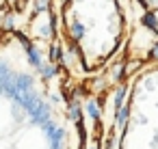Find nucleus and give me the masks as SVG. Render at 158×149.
Wrapping results in <instances>:
<instances>
[{
	"mask_svg": "<svg viewBox=\"0 0 158 149\" xmlns=\"http://www.w3.org/2000/svg\"><path fill=\"white\" fill-rule=\"evenodd\" d=\"M35 2H37V9H39V11H44V9H46V5H48V0H35Z\"/></svg>",
	"mask_w": 158,
	"mask_h": 149,
	"instance_id": "obj_3",
	"label": "nucleus"
},
{
	"mask_svg": "<svg viewBox=\"0 0 158 149\" xmlns=\"http://www.w3.org/2000/svg\"><path fill=\"white\" fill-rule=\"evenodd\" d=\"M152 30H156L158 33V11H149L147 15H145V20H143Z\"/></svg>",
	"mask_w": 158,
	"mask_h": 149,
	"instance_id": "obj_1",
	"label": "nucleus"
},
{
	"mask_svg": "<svg viewBox=\"0 0 158 149\" xmlns=\"http://www.w3.org/2000/svg\"><path fill=\"white\" fill-rule=\"evenodd\" d=\"M59 56H61V52H59V46H52V50H50V61H59Z\"/></svg>",
	"mask_w": 158,
	"mask_h": 149,
	"instance_id": "obj_2",
	"label": "nucleus"
},
{
	"mask_svg": "<svg viewBox=\"0 0 158 149\" xmlns=\"http://www.w3.org/2000/svg\"><path fill=\"white\" fill-rule=\"evenodd\" d=\"M0 37H2V33H0Z\"/></svg>",
	"mask_w": 158,
	"mask_h": 149,
	"instance_id": "obj_5",
	"label": "nucleus"
},
{
	"mask_svg": "<svg viewBox=\"0 0 158 149\" xmlns=\"http://www.w3.org/2000/svg\"><path fill=\"white\" fill-rule=\"evenodd\" d=\"M24 5H26V0H15V7H18V9H20V11H22V9H24Z\"/></svg>",
	"mask_w": 158,
	"mask_h": 149,
	"instance_id": "obj_4",
	"label": "nucleus"
}]
</instances>
